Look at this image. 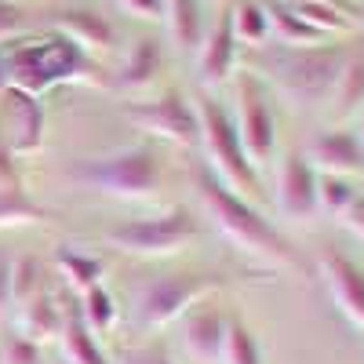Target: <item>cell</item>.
<instances>
[{
	"instance_id": "6da1fadb",
	"label": "cell",
	"mask_w": 364,
	"mask_h": 364,
	"mask_svg": "<svg viewBox=\"0 0 364 364\" xmlns=\"http://www.w3.org/2000/svg\"><path fill=\"white\" fill-rule=\"evenodd\" d=\"M95 73V58L55 29L44 37H18L0 44V87L26 91L33 99H44L58 84H91Z\"/></svg>"
},
{
	"instance_id": "7a4b0ae2",
	"label": "cell",
	"mask_w": 364,
	"mask_h": 364,
	"mask_svg": "<svg viewBox=\"0 0 364 364\" xmlns=\"http://www.w3.org/2000/svg\"><path fill=\"white\" fill-rule=\"evenodd\" d=\"M197 193H200L208 219L215 223V230L240 255H248L252 262L269 266V269H291L299 262L295 248L288 245V237L273 226L252 200L233 193L226 182H219L204 168H197Z\"/></svg>"
},
{
	"instance_id": "3957f363",
	"label": "cell",
	"mask_w": 364,
	"mask_h": 364,
	"mask_svg": "<svg viewBox=\"0 0 364 364\" xmlns=\"http://www.w3.org/2000/svg\"><path fill=\"white\" fill-rule=\"evenodd\" d=\"M346 55L350 51L343 44H317V48L269 44L262 48V70L255 73L291 106H328Z\"/></svg>"
},
{
	"instance_id": "277c9868",
	"label": "cell",
	"mask_w": 364,
	"mask_h": 364,
	"mask_svg": "<svg viewBox=\"0 0 364 364\" xmlns=\"http://www.w3.org/2000/svg\"><path fill=\"white\" fill-rule=\"evenodd\" d=\"M193 106H197V124H200L197 146L204 149L211 175L219 182H226L245 200H252V204L262 200V178H259V168L245 154V142L237 135L233 113L215 95H200V99H193Z\"/></svg>"
},
{
	"instance_id": "5b68a950",
	"label": "cell",
	"mask_w": 364,
	"mask_h": 364,
	"mask_svg": "<svg viewBox=\"0 0 364 364\" xmlns=\"http://www.w3.org/2000/svg\"><path fill=\"white\" fill-rule=\"evenodd\" d=\"M200 237V223L193 219L190 208H168L157 215L128 219L113 230H106V245L113 252H124L132 259H168L178 255L186 245Z\"/></svg>"
},
{
	"instance_id": "8992f818",
	"label": "cell",
	"mask_w": 364,
	"mask_h": 364,
	"mask_svg": "<svg viewBox=\"0 0 364 364\" xmlns=\"http://www.w3.org/2000/svg\"><path fill=\"white\" fill-rule=\"evenodd\" d=\"M84 182H91L99 193L113 200H149L157 197L164 186V161L157 157V149L149 146H128V149H113V154L99 157L84 171Z\"/></svg>"
},
{
	"instance_id": "52a82bcc",
	"label": "cell",
	"mask_w": 364,
	"mask_h": 364,
	"mask_svg": "<svg viewBox=\"0 0 364 364\" xmlns=\"http://www.w3.org/2000/svg\"><path fill=\"white\" fill-rule=\"evenodd\" d=\"M226 281L219 273H164L139 291V321L142 328H168L186 317L197 302L211 299Z\"/></svg>"
},
{
	"instance_id": "ba28073f",
	"label": "cell",
	"mask_w": 364,
	"mask_h": 364,
	"mask_svg": "<svg viewBox=\"0 0 364 364\" xmlns=\"http://www.w3.org/2000/svg\"><path fill=\"white\" fill-rule=\"evenodd\" d=\"M237 113L233 124L255 168H266L277 154V117H273L269 87L255 70H237Z\"/></svg>"
},
{
	"instance_id": "9c48e42d",
	"label": "cell",
	"mask_w": 364,
	"mask_h": 364,
	"mask_svg": "<svg viewBox=\"0 0 364 364\" xmlns=\"http://www.w3.org/2000/svg\"><path fill=\"white\" fill-rule=\"evenodd\" d=\"M124 120L135 132H146V135L164 139V142L182 146V149L197 146V139H200L197 106H193L190 95H182V91H164V95H157V99L128 102Z\"/></svg>"
},
{
	"instance_id": "30bf717a",
	"label": "cell",
	"mask_w": 364,
	"mask_h": 364,
	"mask_svg": "<svg viewBox=\"0 0 364 364\" xmlns=\"http://www.w3.org/2000/svg\"><path fill=\"white\" fill-rule=\"evenodd\" d=\"M317 277L324 281L331 302L346 317V324L364 339V266L339 248H324L317 255Z\"/></svg>"
},
{
	"instance_id": "8fae6325",
	"label": "cell",
	"mask_w": 364,
	"mask_h": 364,
	"mask_svg": "<svg viewBox=\"0 0 364 364\" xmlns=\"http://www.w3.org/2000/svg\"><path fill=\"white\" fill-rule=\"evenodd\" d=\"M44 128H48L44 102L26 95V91L4 87V106H0V146H4L11 157L41 154Z\"/></svg>"
},
{
	"instance_id": "7c38bea8",
	"label": "cell",
	"mask_w": 364,
	"mask_h": 364,
	"mask_svg": "<svg viewBox=\"0 0 364 364\" xmlns=\"http://www.w3.org/2000/svg\"><path fill=\"white\" fill-rule=\"evenodd\" d=\"M277 211L291 223H306L317 215V168L306 154H284L277 168Z\"/></svg>"
},
{
	"instance_id": "4fadbf2b",
	"label": "cell",
	"mask_w": 364,
	"mask_h": 364,
	"mask_svg": "<svg viewBox=\"0 0 364 364\" xmlns=\"http://www.w3.org/2000/svg\"><path fill=\"white\" fill-rule=\"evenodd\" d=\"M55 33H63L66 41H73L84 55L99 58V55H109L117 48V26L109 15H102L99 8H84V4H73V8H63L51 22Z\"/></svg>"
},
{
	"instance_id": "5bb4252c",
	"label": "cell",
	"mask_w": 364,
	"mask_h": 364,
	"mask_svg": "<svg viewBox=\"0 0 364 364\" xmlns=\"http://www.w3.org/2000/svg\"><path fill=\"white\" fill-rule=\"evenodd\" d=\"M306 161L317 168V175L353 178L364 171V142L350 128H328V132L314 135V142L306 149Z\"/></svg>"
},
{
	"instance_id": "9a60e30c",
	"label": "cell",
	"mask_w": 364,
	"mask_h": 364,
	"mask_svg": "<svg viewBox=\"0 0 364 364\" xmlns=\"http://www.w3.org/2000/svg\"><path fill=\"white\" fill-rule=\"evenodd\" d=\"M237 51H240V44H237V37H233L230 15L219 11L215 26H211L208 33H204V41H200L197 55H193V63H197V80H200L204 87L226 84V80L237 73Z\"/></svg>"
},
{
	"instance_id": "2e32d148",
	"label": "cell",
	"mask_w": 364,
	"mask_h": 364,
	"mask_svg": "<svg viewBox=\"0 0 364 364\" xmlns=\"http://www.w3.org/2000/svg\"><path fill=\"white\" fill-rule=\"evenodd\" d=\"M226 336V314L215 306H193L182 317V346L197 364H219Z\"/></svg>"
},
{
	"instance_id": "e0dca14e",
	"label": "cell",
	"mask_w": 364,
	"mask_h": 364,
	"mask_svg": "<svg viewBox=\"0 0 364 364\" xmlns=\"http://www.w3.org/2000/svg\"><path fill=\"white\" fill-rule=\"evenodd\" d=\"M164 70V44L157 37H135L124 51L117 66V77H113V87L117 91H146Z\"/></svg>"
},
{
	"instance_id": "ac0fdd59",
	"label": "cell",
	"mask_w": 364,
	"mask_h": 364,
	"mask_svg": "<svg viewBox=\"0 0 364 364\" xmlns=\"http://www.w3.org/2000/svg\"><path fill=\"white\" fill-rule=\"evenodd\" d=\"M164 26L178 55H197L208 33L204 0H164Z\"/></svg>"
},
{
	"instance_id": "d6986e66",
	"label": "cell",
	"mask_w": 364,
	"mask_h": 364,
	"mask_svg": "<svg viewBox=\"0 0 364 364\" xmlns=\"http://www.w3.org/2000/svg\"><path fill=\"white\" fill-rule=\"evenodd\" d=\"M230 15V26H233V37L240 48H252V51H262L273 44V29H269V11L262 0H233L226 8Z\"/></svg>"
},
{
	"instance_id": "ffe728a7",
	"label": "cell",
	"mask_w": 364,
	"mask_h": 364,
	"mask_svg": "<svg viewBox=\"0 0 364 364\" xmlns=\"http://www.w3.org/2000/svg\"><path fill=\"white\" fill-rule=\"evenodd\" d=\"M58 343H63V360H66V364H109L102 343L91 336V328L80 321L77 306H73V310H63Z\"/></svg>"
},
{
	"instance_id": "44dd1931",
	"label": "cell",
	"mask_w": 364,
	"mask_h": 364,
	"mask_svg": "<svg viewBox=\"0 0 364 364\" xmlns=\"http://www.w3.org/2000/svg\"><path fill=\"white\" fill-rule=\"evenodd\" d=\"M58 328H63V306L41 288L33 299L18 310V336H26L29 343H51L58 339Z\"/></svg>"
},
{
	"instance_id": "7402d4cb",
	"label": "cell",
	"mask_w": 364,
	"mask_h": 364,
	"mask_svg": "<svg viewBox=\"0 0 364 364\" xmlns=\"http://www.w3.org/2000/svg\"><path fill=\"white\" fill-rule=\"evenodd\" d=\"M284 4L306 26H314L317 33H324L328 41L331 37H346V33H353V29H357V11L353 8L324 4V0H284Z\"/></svg>"
},
{
	"instance_id": "603a6c76",
	"label": "cell",
	"mask_w": 364,
	"mask_h": 364,
	"mask_svg": "<svg viewBox=\"0 0 364 364\" xmlns=\"http://www.w3.org/2000/svg\"><path fill=\"white\" fill-rule=\"evenodd\" d=\"M269 11V29H273V44H281V48H317V44H331L324 33H317L314 26L302 22L284 0L281 4H266Z\"/></svg>"
},
{
	"instance_id": "cb8c5ba5",
	"label": "cell",
	"mask_w": 364,
	"mask_h": 364,
	"mask_svg": "<svg viewBox=\"0 0 364 364\" xmlns=\"http://www.w3.org/2000/svg\"><path fill=\"white\" fill-rule=\"evenodd\" d=\"M55 266L63 273V281L70 284V291H77V295L102 284V259H95L91 252H80L73 245H63L55 252Z\"/></svg>"
},
{
	"instance_id": "d4e9b609",
	"label": "cell",
	"mask_w": 364,
	"mask_h": 364,
	"mask_svg": "<svg viewBox=\"0 0 364 364\" xmlns=\"http://www.w3.org/2000/svg\"><path fill=\"white\" fill-rule=\"evenodd\" d=\"M328 106L336 109L339 117H353L364 109V55H346V63L339 70V80L331 87Z\"/></svg>"
},
{
	"instance_id": "484cf974",
	"label": "cell",
	"mask_w": 364,
	"mask_h": 364,
	"mask_svg": "<svg viewBox=\"0 0 364 364\" xmlns=\"http://www.w3.org/2000/svg\"><path fill=\"white\" fill-rule=\"evenodd\" d=\"M77 314L91 328V336L106 339L113 331V324H117V299L109 295L106 284H95V288H87L84 295H77Z\"/></svg>"
},
{
	"instance_id": "4316f807",
	"label": "cell",
	"mask_w": 364,
	"mask_h": 364,
	"mask_svg": "<svg viewBox=\"0 0 364 364\" xmlns=\"http://www.w3.org/2000/svg\"><path fill=\"white\" fill-rule=\"evenodd\" d=\"M219 364H266L259 336L248 328V321L226 317V336H223V353Z\"/></svg>"
},
{
	"instance_id": "83f0119b",
	"label": "cell",
	"mask_w": 364,
	"mask_h": 364,
	"mask_svg": "<svg viewBox=\"0 0 364 364\" xmlns=\"http://www.w3.org/2000/svg\"><path fill=\"white\" fill-rule=\"evenodd\" d=\"M357 197H360V193H357V186H353V178H343V175H317V211H324V215L343 219Z\"/></svg>"
},
{
	"instance_id": "f1b7e54d",
	"label": "cell",
	"mask_w": 364,
	"mask_h": 364,
	"mask_svg": "<svg viewBox=\"0 0 364 364\" xmlns=\"http://www.w3.org/2000/svg\"><path fill=\"white\" fill-rule=\"evenodd\" d=\"M37 291H41V262L33 255H15L11 259V302H15V310H22Z\"/></svg>"
},
{
	"instance_id": "f546056e",
	"label": "cell",
	"mask_w": 364,
	"mask_h": 364,
	"mask_svg": "<svg viewBox=\"0 0 364 364\" xmlns=\"http://www.w3.org/2000/svg\"><path fill=\"white\" fill-rule=\"evenodd\" d=\"M41 208L33 200H26L22 186L18 190H0V226H22V223H37Z\"/></svg>"
},
{
	"instance_id": "4dcf8cb0",
	"label": "cell",
	"mask_w": 364,
	"mask_h": 364,
	"mask_svg": "<svg viewBox=\"0 0 364 364\" xmlns=\"http://www.w3.org/2000/svg\"><path fill=\"white\" fill-rule=\"evenodd\" d=\"M109 4L128 15L135 22H154V26H164V0H109Z\"/></svg>"
},
{
	"instance_id": "1f68e13d",
	"label": "cell",
	"mask_w": 364,
	"mask_h": 364,
	"mask_svg": "<svg viewBox=\"0 0 364 364\" xmlns=\"http://www.w3.org/2000/svg\"><path fill=\"white\" fill-rule=\"evenodd\" d=\"M22 29H26V15H22V8L15 4V0H0V44L18 41V37H22Z\"/></svg>"
},
{
	"instance_id": "d6a6232c",
	"label": "cell",
	"mask_w": 364,
	"mask_h": 364,
	"mask_svg": "<svg viewBox=\"0 0 364 364\" xmlns=\"http://www.w3.org/2000/svg\"><path fill=\"white\" fill-rule=\"evenodd\" d=\"M4 360L8 364H41V346L29 343L26 336H11L8 350H4Z\"/></svg>"
},
{
	"instance_id": "836d02e7",
	"label": "cell",
	"mask_w": 364,
	"mask_h": 364,
	"mask_svg": "<svg viewBox=\"0 0 364 364\" xmlns=\"http://www.w3.org/2000/svg\"><path fill=\"white\" fill-rule=\"evenodd\" d=\"M8 310H15V302H11V259L0 255V317Z\"/></svg>"
},
{
	"instance_id": "e575fe53",
	"label": "cell",
	"mask_w": 364,
	"mask_h": 364,
	"mask_svg": "<svg viewBox=\"0 0 364 364\" xmlns=\"http://www.w3.org/2000/svg\"><path fill=\"white\" fill-rule=\"evenodd\" d=\"M343 223H346V230L360 240V245H364V193L350 204V211H346V215H343Z\"/></svg>"
},
{
	"instance_id": "d590c367",
	"label": "cell",
	"mask_w": 364,
	"mask_h": 364,
	"mask_svg": "<svg viewBox=\"0 0 364 364\" xmlns=\"http://www.w3.org/2000/svg\"><path fill=\"white\" fill-rule=\"evenodd\" d=\"M128 364H171L168 357H161V353H132L128 357Z\"/></svg>"
},
{
	"instance_id": "8d00e7d4",
	"label": "cell",
	"mask_w": 364,
	"mask_h": 364,
	"mask_svg": "<svg viewBox=\"0 0 364 364\" xmlns=\"http://www.w3.org/2000/svg\"><path fill=\"white\" fill-rule=\"evenodd\" d=\"M324 4H339V8H353L350 0H324Z\"/></svg>"
},
{
	"instance_id": "74e56055",
	"label": "cell",
	"mask_w": 364,
	"mask_h": 364,
	"mask_svg": "<svg viewBox=\"0 0 364 364\" xmlns=\"http://www.w3.org/2000/svg\"><path fill=\"white\" fill-rule=\"evenodd\" d=\"M357 139L364 142V109H360V128H357Z\"/></svg>"
},
{
	"instance_id": "f35d334b",
	"label": "cell",
	"mask_w": 364,
	"mask_h": 364,
	"mask_svg": "<svg viewBox=\"0 0 364 364\" xmlns=\"http://www.w3.org/2000/svg\"><path fill=\"white\" fill-rule=\"evenodd\" d=\"M41 364H44V360H41ZM55 364H66V360H55Z\"/></svg>"
}]
</instances>
